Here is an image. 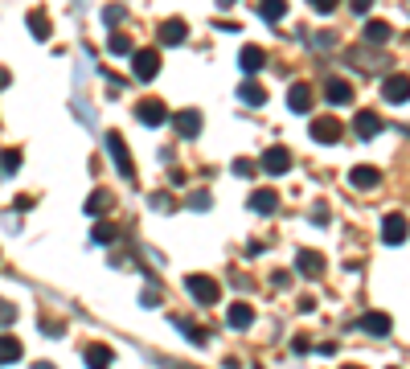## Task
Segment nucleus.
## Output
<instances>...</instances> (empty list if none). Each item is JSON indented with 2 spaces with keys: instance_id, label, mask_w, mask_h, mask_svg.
<instances>
[{
  "instance_id": "obj_33",
  "label": "nucleus",
  "mask_w": 410,
  "mask_h": 369,
  "mask_svg": "<svg viewBox=\"0 0 410 369\" xmlns=\"http://www.w3.org/2000/svg\"><path fill=\"white\" fill-rule=\"evenodd\" d=\"M234 176H255V160L238 156V160H234Z\"/></svg>"
},
{
  "instance_id": "obj_5",
  "label": "nucleus",
  "mask_w": 410,
  "mask_h": 369,
  "mask_svg": "<svg viewBox=\"0 0 410 369\" xmlns=\"http://www.w3.org/2000/svg\"><path fill=\"white\" fill-rule=\"evenodd\" d=\"M136 119L144 123V127H160V123L169 119V111H165L160 98H140V103H136Z\"/></svg>"
},
{
  "instance_id": "obj_17",
  "label": "nucleus",
  "mask_w": 410,
  "mask_h": 369,
  "mask_svg": "<svg viewBox=\"0 0 410 369\" xmlns=\"http://www.w3.org/2000/svg\"><path fill=\"white\" fill-rule=\"evenodd\" d=\"M226 320H230V328H250V324H255V312H250V304H246V299H238V304H230Z\"/></svg>"
},
{
  "instance_id": "obj_15",
  "label": "nucleus",
  "mask_w": 410,
  "mask_h": 369,
  "mask_svg": "<svg viewBox=\"0 0 410 369\" xmlns=\"http://www.w3.org/2000/svg\"><path fill=\"white\" fill-rule=\"evenodd\" d=\"M177 131H181L185 140H197V136H201V111H181V115H177Z\"/></svg>"
},
{
  "instance_id": "obj_24",
  "label": "nucleus",
  "mask_w": 410,
  "mask_h": 369,
  "mask_svg": "<svg viewBox=\"0 0 410 369\" xmlns=\"http://www.w3.org/2000/svg\"><path fill=\"white\" fill-rule=\"evenodd\" d=\"M13 361H21V341L0 337V365H13Z\"/></svg>"
},
{
  "instance_id": "obj_6",
  "label": "nucleus",
  "mask_w": 410,
  "mask_h": 369,
  "mask_svg": "<svg viewBox=\"0 0 410 369\" xmlns=\"http://www.w3.org/2000/svg\"><path fill=\"white\" fill-rule=\"evenodd\" d=\"M410 234V221L402 218V214H386V221H382V242L386 246H402Z\"/></svg>"
},
{
  "instance_id": "obj_23",
  "label": "nucleus",
  "mask_w": 410,
  "mask_h": 369,
  "mask_svg": "<svg viewBox=\"0 0 410 369\" xmlns=\"http://www.w3.org/2000/svg\"><path fill=\"white\" fill-rule=\"evenodd\" d=\"M107 53H111V58H127V53H136V49H132V37H123V33L111 29V37H107Z\"/></svg>"
},
{
  "instance_id": "obj_22",
  "label": "nucleus",
  "mask_w": 410,
  "mask_h": 369,
  "mask_svg": "<svg viewBox=\"0 0 410 369\" xmlns=\"http://www.w3.org/2000/svg\"><path fill=\"white\" fill-rule=\"evenodd\" d=\"M259 13H263V21H283L288 17V0H259Z\"/></svg>"
},
{
  "instance_id": "obj_9",
  "label": "nucleus",
  "mask_w": 410,
  "mask_h": 369,
  "mask_svg": "<svg viewBox=\"0 0 410 369\" xmlns=\"http://www.w3.org/2000/svg\"><path fill=\"white\" fill-rule=\"evenodd\" d=\"M382 127H386V123H382V115H378V111H357V115H353V131H357L361 140L382 136Z\"/></svg>"
},
{
  "instance_id": "obj_11",
  "label": "nucleus",
  "mask_w": 410,
  "mask_h": 369,
  "mask_svg": "<svg viewBox=\"0 0 410 369\" xmlns=\"http://www.w3.org/2000/svg\"><path fill=\"white\" fill-rule=\"evenodd\" d=\"M189 37V25L181 21V17H172V21L160 25V46H181Z\"/></svg>"
},
{
  "instance_id": "obj_29",
  "label": "nucleus",
  "mask_w": 410,
  "mask_h": 369,
  "mask_svg": "<svg viewBox=\"0 0 410 369\" xmlns=\"http://www.w3.org/2000/svg\"><path fill=\"white\" fill-rule=\"evenodd\" d=\"M177 328H181V332H189L193 344H205V337H210V332H205L201 324H193V320H177Z\"/></svg>"
},
{
  "instance_id": "obj_1",
  "label": "nucleus",
  "mask_w": 410,
  "mask_h": 369,
  "mask_svg": "<svg viewBox=\"0 0 410 369\" xmlns=\"http://www.w3.org/2000/svg\"><path fill=\"white\" fill-rule=\"evenodd\" d=\"M185 287H189V295H193L197 304H205V308H214L217 299H222V283H217L214 275H189Z\"/></svg>"
},
{
  "instance_id": "obj_36",
  "label": "nucleus",
  "mask_w": 410,
  "mask_h": 369,
  "mask_svg": "<svg viewBox=\"0 0 410 369\" xmlns=\"http://www.w3.org/2000/svg\"><path fill=\"white\" fill-rule=\"evenodd\" d=\"M189 209H210V193H205V189L193 193V197H189Z\"/></svg>"
},
{
  "instance_id": "obj_27",
  "label": "nucleus",
  "mask_w": 410,
  "mask_h": 369,
  "mask_svg": "<svg viewBox=\"0 0 410 369\" xmlns=\"http://www.w3.org/2000/svg\"><path fill=\"white\" fill-rule=\"evenodd\" d=\"M29 33H33L37 41H46V37H49V21H46V13H29Z\"/></svg>"
},
{
  "instance_id": "obj_2",
  "label": "nucleus",
  "mask_w": 410,
  "mask_h": 369,
  "mask_svg": "<svg viewBox=\"0 0 410 369\" xmlns=\"http://www.w3.org/2000/svg\"><path fill=\"white\" fill-rule=\"evenodd\" d=\"M107 152H111V160L120 164V176H127V181H136V164H132V152H127V140H123L120 131H107Z\"/></svg>"
},
{
  "instance_id": "obj_3",
  "label": "nucleus",
  "mask_w": 410,
  "mask_h": 369,
  "mask_svg": "<svg viewBox=\"0 0 410 369\" xmlns=\"http://www.w3.org/2000/svg\"><path fill=\"white\" fill-rule=\"evenodd\" d=\"M132 70H136L140 82H152V78L160 74V53H156V49H136V53H132Z\"/></svg>"
},
{
  "instance_id": "obj_37",
  "label": "nucleus",
  "mask_w": 410,
  "mask_h": 369,
  "mask_svg": "<svg viewBox=\"0 0 410 369\" xmlns=\"http://www.w3.org/2000/svg\"><path fill=\"white\" fill-rule=\"evenodd\" d=\"M41 332H49V337H62V320H41Z\"/></svg>"
},
{
  "instance_id": "obj_26",
  "label": "nucleus",
  "mask_w": 410,
  "mask_h": 369,
  "mask_svg": "<svg viewBox=\"0 0 410 369\" xmlns=\"http://www.w3.org/2000/svg\"><path fill=\"white\" fill-rule=\"evenodd\" d=\"M365 41H390V25L386 21H365Z\"/></svg>"
},
{
  "instance_id": "obj_41",
  "label": "nucleus",
  "mask_w": 410,
  "mask_h": 369,
  "mask_svg": "<svg viewBox=\"0 0 410 369\" xmlns=\"http://www.w3.org/2000/svg\"><path fill=\"white\" fill-rule=\"evenodd\" d=\"M291 349H295V353H308V349H312V341H308V337L300 332V337H295V344H291Z\"/></svg>"
},
{
  "instance_id": "obj_42",
  "label": "nucleus",
  "mask_w": 410,
  "mask_h": 369,
  "mask_svg": "<svg viewBox=\"0 0 410 369\" xmlns=\"http://www.w3.org/2000/svg\"><path fill=\"white\" fill-rule=\"evenodd\" d=\"M312 218H316V226H328V209H324V205H316Z\"/></svg>"
},
{
  "instance_id": "obj_12",
  "label": "nucleus",
  "mask_w": 410,
  "mask_h": 369,
  "mask_svg": "<svg viewBox=\"0 0 410 369\" xmlns=\"http://www.w3.org/2000/svg\"><path fill=\"white\" fill-rule=\"evenodd\" d=\"M312 98L316 95H312V86H308V82H295V86L288 91V107L304 115V111H312Z\"/></svg>"
},
{
  "instance_id": "obj_39",
  "label": "nucleus",
  "mask_w": 410,
  "mask_h": 369,
  "mask_svg": "<svg viewBox=\"0 0 410 369\" xmlns=\"http://www.w3.org/2000/svg\"><path fill=\"white\" fill-rule=\"evenodd\" d=\"M271 283H275V287L283 292V287H288V283H291V275H288V271H275V275H271Z\"/></svg>"
},
{
  "instance_id": "obj_38",
  "label": "nucleus",
  "mask_w": 410,
  "mask_h": 369,
  "mask_svg": "<svg viewBox=\"0 0 410 369\" xmlns=\"http://www.w3.org/2000/svg\"><path fill=\"white\" fill-rule=\"evenodd\" d=\"M308 4H312L316 13H333V8H337L340 0H308Z\"/></svg>"
},
{
  "instance_id": "obj_30",
  "label": "nucleus",
  "mask_w": 410,
  "mask_h": 369,
  "mask_svg": "<svg viewBox=\"0 0 410 369\" xmlns=\"http://www.w3.org/2000/svg\"><path fill=\"white\" fill-rule=\"evenodd\" d=\"M152 209H156V214H172V209H177L172 193H152Z\"/></svg>"
},
{
  "instance_id": "obj_14",
  "label": "nucleus",
  "mask_w": 410,
  "mask_h": 369,
  "mask_svg": "<svg viewBox=\"0 0 410 369\" xmlns=\"http://www.w3.org/2000/svg\"><path fill=\"white\" fill-rule=\"evenodd\" d=\"M250 209H255V214H275V209H279V193H275V189H255V193H250Z\"/></svg>"
},
{
  "instance_id": "obj_35",
  "label": "nucleus",
  "mask_w": 410,
  "mask_h": 369,
  "mask_svg": "<svg viewBox=\"0 0 410 369\" xmlns=\"http://www.w3.org/2000/svg\"><path fill=\"white\" fill-rule=\"evenodd\" d=\"M312 41H316V49H333L337 46V33H316Z\"/></svg>"
},
{
  "instance_id": "obj_44",
  "label": "nucleus",
  "mask_w": 410,
  "mask_h": 369,
  "mask_svg": "<svg viewBox=\"0 0 410 369\" xmlns=\"http://www.w3.org/2000/svg\"><path fill=\"white\" fill-rule=\"evenodd\" d=\"M217 4H222V8H230V4H238V0H217Z\"/></svg>"
},
{
  "instance_id": "obj_31",
  "label": "nucleus",
  "mask_w": 410,
  "mask_h": 369,
  "mask_svg": "<svg viewBox=\"0 0 410 369\" xmlns=\"http://www.w3.org/2000/svg\"><path fill=\"white\" fill-rule=\"evenodd\" d=\"M103 25H107V29L123 25V8H120V4H107V8H103Z\"/></svg>"
},
{
  "instance_id": "obj_16",
  "label": "nucleus",
  "mask_w": 410,
  "mask_h": 369,
  "mask_svg": "<svg viewBox=\"0 0 410 369\" xmlns=\"http://www.w3.org/2000/svg\"><path fill=\"white\" fill-rule=\"evenodd\" d=\"M295 271L312 279V275H320V271H324V259H320L316 250H300V254H295Z\"/></svg>"
},
{
  "instance_id": "obj_25",
  "label": "nucleus",
  "mask_w": 410,
  "mask_h": 369,
  "mask_svg": "<svg viewBox=\"0 0 410 369\" xmlns=\"http://www.w3.org/2000/svg\"><path fill=\"white\" fill-rule=\"evenodd\" d=\"M107 205H111V193H107V189H95V193H91V201H87V214H91V218H98V214H107Z\"/></svg>"
},
{
  "instance_id": "obj_43",
  "label": "nucleus",
  "mask_w": 410,
  "mask_h": 369,
  "mask_svg": "<svg viewBox=\"0 0 410 369\" xmlns=\"http://www.w3.org/2000/svg\"><path fill=\"white\" fill-rule=\"evenodd\" d=\"M33 369H58V365H49V361H37V365H33Z\"/></svg>"
},
{
  "instance_id": "obj_10",
  "label": "nucleus",
  "mask_w": 410,
  "mask_h": 369,
  "mask_svg": "<svg viewBox=\"0 0 410 369\" xmlns=\"http://www.w3.org/2000/svg\"><path fill=\"white\" fill-rule=\"evenodd\" d=\"M378 181H382V172L373 169V164H357V169L349 172V185H353V189H361V193L378 189Z\"/></svg>"
},
{
  "instance_id": "obj_20",
  "label": "nucleus",
  "mask_w": 410,
  "mask_h": 369,
  "mask_svg": "<svg viewBox=\"0 0 410 369\" xmlns=\"http://www.w3.org/2000/svg\"><path fill=\"white\" fill-rule=\"evenodd\" d=\"M238 98H242V103H250V107H263V103H267V91L255 82V78H246V82L238 86Z\"/></svg>"
},
{
  "instance_id": "obj_4",
  "label": "nucleus",
  "mask_w": 410,
  "mask_h": 369,
  "mask_svg": "<svg viewBox=\"0 0 410 369\" xmlns=\"http://www.w3.org/2000/svg\"><path fill=\"white\" fill-rule=\"evenodd\" d=\"M340 136H345V127H340L337 115H316L312 119V140L316 144H337Z\"/></svg>"
},
{
  "instance_id": "obj_13",
  "label": "nucleus",
  "mask_w": 410,
  "mask_h": 369,
  "mask_svg": "<svg viewBox=\"0 0 410 369\" xmlns=\"http://www.w3.org/2000/svg\"><path fill=\"white\" fill-rule=\"evenodd\" d=\"M324 95H328V103H333V107H345V103H353V86H349L345 78H328Z\"/></svg>"
},
{
  "instance_id": "obj_40",
  "label": "nucleus",
  "mask_w": 410,
  "mask_h": 369,
  "mask_svg": "<svg viewBox=\"0 0 410 369\" xmlns=\"http://www.w3.org/2000/svg\"><path fill=\"white\" fill-rule=\"evenodd\" d=\"M349 8H353V13H361V17H365V13L373 8V0H349Z\"/></svg>"
},
{
  "instance_id": "obj_34",
  "label": "nucleus",
  "mask_w": 410,
  "mask_h": 369,
  "mask_svg": "<svg viewBox=\"0 0 410 369\" xmlns=\"http://www.w3.org/2000/svg\"><path fill=\"white\" fill-rule=\"evenodd\" d=\"M13 320H17V308H13L8 299H0V328H4V324H13Z\"/></svg>"
},
{
  "instance_id": "obj_18",
  "label": "nucleus",
  "mask_w": 410,
  "mask_h": 369,
  "mask_svg": "<svg viewBox=\"0 0 410 369\" xmlns=\"http://www.w3.org/2000/svg\"><path fill=\"white\" fill-rule=\"evenodd\" d=\"M263 62H267V53H263V49H259V46H246V49H242V53H238V66H242V70H246V74L263 70Z\"/></svg>"
},
{
  "instance_id": "obj_21",
  "label": "nucleus",
  "mask_w": 410,
  "mask_h": 369,
  "mask_svg": "<svg viewBox=\"0 0 410 369\" xmlns=\"http://www.w3.org/2000/svg\"><path fill=\"white\" fill-rule=\"evenodd\" d=\"M361 328L369 332V337H386L390 332V316L386 312H369V316H361Z\"/></svg>"
},
{
  "instance_id": "obj_7",
  "label": "nucleus",
  "mask_w": 410,
  "mask_h": 369,
  "mask_svg": "<svg viewBox=\"0 0 410 369\" xmlns=\"http://www.w3.org/2000/svg\"><path fill=\"white\" fill-rule=\"evenodd\" d=\"M382 98L386 103H410V74H390V78H382Z\"/></svg>"
},
{
  "instance_id": "obj_19",
  "label": "nucleus",
  "mask_w": 410,
  "mask_h": 369,
  "mask_svg": "<svg viewBox=\"0 0 410 369\" xmlns=\"http://www.w3.org/2000/svg\"><path fill=\"white\" fill-rule=\"evenodd\" d=\"M82 357H87V369H107L111 365V349H107V344H87Z\"/></svg>"
},
{
  "instance_id": "obj_45",
  "label": "nucleus",
  "mask_w": 410,
  "mask_h": 369,
  "mask_svg": "<svg viewBox=\"0 0 410 369\" xmlns=\"http://www.w3.org/2000/svg\"><path fill=\"white\" fill-rule=\"evenodd\" d=\"M345 369H361V365H345Z\"/></svg>"
},
{
  "instance_id": "obj_32",
  "label": "nucleus",
  "mask_w": 410,
  "mask_h": 369,
  "mask_svg": "<svg viewBox=\"0 0 410 369\" xmlns=\"http://www.w3.org/2000/svg\"><path fill=\"white\" fill-rule=\"evenodd\" d=\"M0 169H4V172H17V169H21V152H17V148H8V152L0 156Z\"/></svg>"
},
{
  "instance_id": "obj_28",
  "label": "nucleus",
  "mask_w": 410,
  "mask_h": 369,
  "mask_svg": "<svg viewBox=\"0 0 410 369\" xmlns=\"http://www.w3.org/2000/svg\"><path fill=\"white\" fill-rule=\"evenodd\" d=\"M111 238H115V226H111V221H98L95 230H91V242L95 246H107Z\"/></svg>"
},
{
  "instance_id": "obj_8",
  "label": "nucleus",
  "mask_w": 410,
  "mask_h": 369,
  "mask_svg": "<svg viewBox=\"0 0 410 369\" xmlns=\"http://www.w3.org/2000/svg\"><path fill=\"white\" fill-rule=\"evenodd\" d=\"M288 169H291V152L283 144H275V148H267L263 152V172L267 176H283Z\"/></svg>"
}]
</instances>
